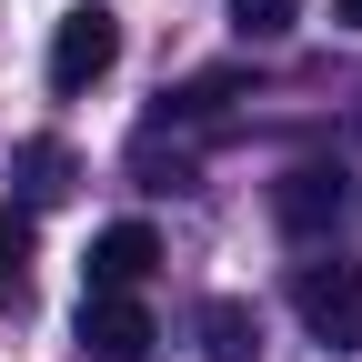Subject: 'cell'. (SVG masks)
<instances>
[{
  "label": "cell",
  "instance_id": "obj_10",
  "mask_svg": "<svg viewBox=\"0 0 362 362\" xmlns=\"http://www.w3.org/2000/svg\"><path fill=\"white\" fill-rule=\"evenodd\" d=\"M332 21H342V30H362V0H332Z\"/></svg>",
  "mask_w": 362,
  "mask_h": 362
},
{
  "label": "cell",
  "instance_id": "obj_5",
  "mask_svg": "<svg viewBox=\"0 0 362 362\" xmlns=\"http://www.w3.org/2000/svg\"><path fill=\"white\" fill-rule=\"evenodd\" d=\"M161 272V232L151 221H111V232H90V292H141Z\"/></svg>",
  "mask_w": 362,
  "mask_h": 362
},
{
  "label": "cell",
  "instance_id": "obj_6",
  "mask_svg": "<svg viewBox=\"0 0 362 362\" xmlns=\"http://www.w3.org/2000/svg\"><path fill=\"white\" fill-rule=\"evenodd\" d=\"M192 332H202V352H211V362H252V352H262V312H252V302H232V292H211Z\"/></svg>",
  "mask_w": 362,
  "mask_h": 362
},
{
  "label": "cell",
  "instance_id": "obj_8",
  "mask_svg": "<svg viewBox=\"0 0 362 362\" xmlns=\"http://www.w3.org/2000/svg\"><path fill=\"white\" fill-rule=\"evenodd\" d=\"M292 21H302V0H232V30L242 40H282Z\"/></svg>",
  "mask_w": 362,
  "mask_h": 362
},
{
  "label": "cell",
  "instance_id": "obj_1",
  "mask_svg": "<svg viewBox=\"0 0 362 362\" xmlns=\"http://www.w3.org/2000/svg\"><path fill=\"white\" fill-rule=\"evenodd\" d=\"M292 312H302V332L322 352H362V262H302Z\"/></svg>",
  "mask_w": 362,
  "mask_h": 362
},
{
  "label": "cell",
  "instance_id": "obj_7",
  "mask_svg": "<svg viewBox=\"0 0 362 362\" xmlns=\"http://www.w3.org/2000/svg\"><path fill=\"white\" fill-rule=\"evenodd\" d=\"M11 181H21V211H51V202L71 192V151H61V141H21Z\"/></svg>",
  "mask_w": 362,
  "mask_h": 362
},
{
  "label": "cell",
  "instance_id": "obj_4",
  "mask_svg": "<svg viewBox=\"0 0 362 362\" xmlns=\"http://www.w3.org/2000/svg\"><path fill=\"white\" fill-rule=\"evenodd\" d=\"M161 332H151V312L141 292H81V352L90 362H141Z\"/></svg>",
  "mask_w": 362,
  "mask_h": 362
},
{
  "label": "cell",
  "instance_id": "obj_3",
  "mask_svg": "<svg viewBox=\"0 0 362 362\" xmlns=\"http://www.w3.org/2000/svg\"><path fill=\"white\" fill-rule=\"evenodd\" d=\"M111 61H121V21L101 11V0L61 11V30H51V90H90V81H111Z\"/></svg>",
  "mask_w": 362,
  "mask_h": 362
},
{
  "label": "cell",
  "instance_id": "obj_9",
  "mask_svg": "<svg viewBox=\"0 0 362 362\" xmlns=\"http://www.w3.org/2000/svg\"><path fill=\"white\" fill-rule=\"evenodd\" d=\"M30 272V211H0V292H21Z\"/></svg>",
  "mask_w": 362,
  "mask_h": 362
},
{
  "label": "cell",
  "instance_id": "obj_2",
  "mask_svg": "<svg viewBox=\"0 0 362 362\" xmlns=\"http://www.w3.org/2000/svg\"><path fill=\"white\" fill-rule=\"evenodd\" d=\"M272 221H282L292 242H322V232H342V221H352V171H332V161H302V171H282V181H272Z\"/></svg>",
  "mask_w": 362,
  "mask_h": 362
}]
</instances>
